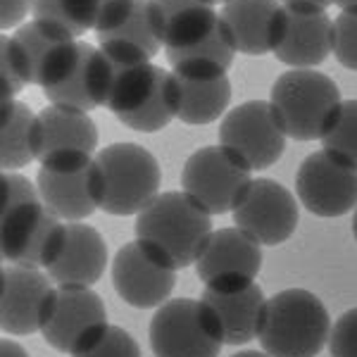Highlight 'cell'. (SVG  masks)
Instances as JSON below:
<instances>
[{"label":"cell","instance_id":"1","mask_svg":"<svg viewBox=\"0 0 357 357\" xmlns=\"http://www.w3.org/2000/svg\"><path fill=\"white\" fill-rule=\"evenodd\" d=\"M136 241L174 269L198 262L212 236V215L183 191H165L136 215Z\"/></svg>","mask_w":357,"mask_h":357},{"label":"cell","instance_id":"2","mask_svg":"<svg viewBox=\"0 0 357 357\" xmlns=\"http://www.w3.org/2000/svg\"><path fill=\"white\" fill-rule=\"evenodd\" d=\"M274 114L291 141H321L343 107L341 89L319 69H286L272 86Z\"/></svg>","mask_w":357,"mask_h":357},{"label":"cell","instance_id":"3","mask_svg":"<svg viewBox=\"0 0 357 357\" xmlns=\"http://www.w3.org/2000/svg\"><path fill=\"white\" fill-rule=\"evenodd\" d=\"M331 338L326 305L305 289H289L267 301L260 348L272 357H317Z\"/></svg>","mask_w":357,"mask_h":357},{"label":"cell","instance_id":"4","mask_svg":"<svg viewBox=\"0 0 357 357\" xmlns=\"http://www.w3.org/2000/svg\"><path fill=\"white\" fill-rule=\"evenodd\" d=\"M100 172V210L114 217L138 215L160 195L158 158L138 143H112L96 155Z\"/></svg>","mask_w":357,"mask_h":357},{"label":"cell","instance_id":"5","mask_svg":"<svg viewBox=\"0 0 357 357\" xmlns=\"http://www.w3.org/2000/svg\"><path fill=\"white\" fill-rule=\"evenodd\" d=\"M252 181V169L245 160L222 143L198 148L188 155L181 169V191L210 215L234 212Z\"/></svg>","mask_w":357,"mask_h":357},{"label":"cell","instance_id":"6","mask_svg":"<svg viewBox=\"0 0 357 357\" xmlns=\"http://www.w3.org/2000/svg\"><path fill=\"white\" fill-rule=\"evenodd\" d=\"M38 165V193L45 207L60 220L84 222L100 210V172L96 155L62 153Z\"/></svg>","mask_w":357,"mask_h":357},{"label":"cell","instance_id":"7","mask_svg":"<svg viewBox=\"0 0 357 357\" xmlns=\"http://www.w3.org/2000/svg\"><path fill=\"white\" fill-rule=\"evenodd\" d=\"M67 224L38 198L3 210V260L20 267L48 269L65 243Z\"/></svg>","mask_w":357,"mask_h":357},{"label":"cell","instance_id":"8","mask_svg":"<svg viewBox=\"0 0 357 357\" xmlns=\"http://www.w3.org/2000/svg\"><path fill=\"white\" fill-rule=\"evenodd\" d=\"M148 338L155 357H220L224 345L205 303L191 298L160 305Z\"/></svg>","mask_w":357,"mask_h":357},{"label":"cell","instance_id":"9","mask_svg":"<svg viewBox=\"0 0 357 357\" xmlns=\"http://www.w3.org/2000/svg\"><path fill=\"white\" fill-rule=\"evenodd\" d=\"M286 141L289 136L269 100L241 102L224 114L220 124V143L241 155L252 172H264L279 162Z\"/></svg>","mask_w":357,"mask_h":357},{"label":"cell","instance_id":"10","mask_svg":"<svg viewBox=\"0 0 357 357\" xmlns=\"http://www.w3.org/2000/svg\"><path fill=\"white\" fill-rule=\"evenodd\" d=\"M107 326L105 301L96 291L86 286H57L41 333L57 353L77 355Z\"/></svg>","mask_w":357,"mask_h":357},{"label":"cell","instance_id":"11","mask_svg":"<svg viewBox=\"0 0 357 357\" xmlns=\"http://www.w3.org/2000/svg\"><path fill=\"white\" fill-rule=\"evenodd\" d=\"M296 193L312 215L343 217L357 207V167L324 148L310 153L298 167Z\"/></svg>","mask_w":357,"mask_h":357},{"label":"cell","instance_id":"12","mask_svg":"<svg viewBox=\"0 0 357 357\" xmlns=\"http://www.w3.org/2000/svg\"><path fill=\"white\" fill-rule=\"evenodd\" d=\"M176 272L178 269L167 264L141 241H131L114 255L112 286L126 305L136 310H153L165 305L174 293Z\"/></svg>","mask_w":357,"mask_h":357},{"label":"cell","instance_id":"13","mask_svg":"<svg viewBox=\"0 0 357 357\" xmlns=\"http://www.w3.org/2000/svg\"><path fill=\"white\" fill-rule=\"evenodd\" d=\"M262 269V245L238 227L212 231L195 262L205 289H238L255 281Z\"/></svg>","mask_w":357,"mask_h":357},{"label":"cell","instance_id":"14","mask_svg":"<svg viewBox=\"0 0 357 357\" xmlns=\"http://www.w3.org/2000/svg\"><path fill=\"white\" fill-rule=\"evenodd\" d=\"M234 222L260 245H281L298 229V203L274 178H255L234 210Z\"/></svg>","mask_w":357,"mask_h":357},{"label":"cell","instance_id":"15","mask_svg":"<svg viewBox=\"0 0 357 357\" xmlns=\"http://www.w3.org/2000/svg\"><path fill=\"white\" fill-rule=\"evenodd\" d=\"M3 298H0V324L10 336H31L41 331L53 303V279L41 269L8 264L3 267Z\"/></svg>","mask_w":357,"mask_h":357},{"label":"cell","instance_id":"16","mask_svg":"<svg viewBox=\"0 0 357 357\" xmlns=\"http://www.w3.org/2000/svg\"><path fill=\"white\" fill-rule=\"evenodd\" d=\"M22 45L31 74V86L48 91L67 82L82 57V41L41 20H29L13 31Z\"/></svg>","mask_w":357,"mask_h":357},{"label":"cell","instance_id":"17","mask_svg":"<svg viewBox=\"0 0 357 357\" xmlns=\"http://www.w3.org/2000/svg\"><path fill=\"white\" fill-rule=\"evenodd\" d=\"M176 119L188 126H205L227 114L231 102V79L222 67H174Z\"/></svg>","mask_w":357,"mask_h":357},{"label":"cell","instance_id":"18","mask_svg":"<svg viewBox=\"0 0 357 357\" xmlns=\"http://www.w3.org/2000/svg\"><path fill=\"white\" fill-rule=\"evenodd\" d=\"M220 20L241 55L274 53L286 31V8L279 0H229L220 8Z\"/></svg>","mask_w":357,"mask_h":357},{"label":"cell","instance_id":"19","mask_svg":"<svg viewBox=\"0 0 357 357\" xmlns=\"http://www.w3.org/2000/svg\"><path fill=\"white\" fill-rule=\"evenodd\" d=\"M200 301L205 303L222 343L245 345L257 338L267 298L255 281L238 289H205Z\"/></svg>","mask_w":357,"mask_h":357},{"label":"cell","instance_id":"20","mask_svg":"<svg viewBox=\"0 0 357 357\" xmlns=\"http://www.w3.org/2000/svg\"><path fill=\"white\" fill-rule=\"evenodd\" d=\"M107 267V243L96 227L86 222H67L65 243L45 274L57 286H86L100 281Z\"/></svg>","mask_w":357,"mask_h":357},{"label":"cell","instance_id":"21","mask_svg":"<svg viewBox=\"0 0 357 357\" xmlns=\"http://www.w3.org/2000/svg\"><path fill=\"white\" fill-rule=\"evenodd\" d=\"M151 22L165 48H188L220 26L212 0H148Z\"/></svg>","mask_w":357,"mask_h":357},{"label":"cell","instance_id":"22","mask_svg":"<svg viewBox=\"0 0 357 357\" xmlns=\"http://www.w3.org/2000/svg\"><path fill=\"white\" fill-rule=\"evenodd\" d=\"M333 53V20L329 13L286 8V31L274 57L289 69H314Z\"/></svg>","mask_w":357,"mask_h":357},{"label":"cell","instance_id":"23","mask_svg":"<svg viewBox=\"0 0 357 357\" xmlns=\"http://www.w3.org/2000/svg\"><path fill=\"white\" fill-rule=\"evenodd\" d=\"M98 126L89 112L48 105L38 112V162L62 153L98 151Z\"/></svg>","mask_w":357,"mask_h":357},{"label":"cell","instance_id":"24","mask_svg":"<svg viewBox=\"0 0 357 357\" xmlns=\"http://www.w3.org/2000/svg\"><path fill=\"white\" fill-rule=\"evenodd\" d=\"M50 105L69 107V110L91 112L96 107H105V62L100 45L82 41V57L67 82L55 89L43 91Z\"/></svg>","mask_w":357,"mask_h":357},{"label":"cell","instance_id":"25","mask_svg":"<svg viewBox=\"0 0 357 357\" xmlns=\"http://www.w3.org/2000/svg\"><path fill=\"white\" fill-rule=\"evenodd\" d=\"M3 172H20L38 160V114L17 98H0Z\"/></svg>","mask_w":357,"mask_h":357},{"label":"cell","instance_id":"26","mask_svg":"<svg viewBox=\"0 0 357 357\" xmlns=\"http://www.w3.org/2000/svg\"><path fill=\"white\" fill-rule=\"evenodd\" d=\"M100 0H33L31 20L48 22L62 31L82 38L98 24Z\"/></svg>","mask_w":357,"mask_h":357},{"label":"cell","instance_id":"27","mask_svg":"<svg viewBox=\"0 0 357 357\" xmlns=\"http://www.w3.org/2000/svg\"><path fill=\"white\" fill-rule=\"evenodd\" d=\"M236 48L234 41L229 36L227 26L222 24L200 43H193L188 48H165L167 65L172 69L174 67H222L231 69L236 60Z\"/></svg>","mask_w":357,"mask_h":357},{"label":"cell","instance_id":"28","mask_svg":"<svg viewBox=\"0 0 357 357\" xmlns=\"http://www.w3.org/2000/svg\"><path fill=\"white\" fill-rule=\"evenodd\" d=\"M98 43H122L129 48L138 50V53L148 55L153 60L160 50L165 48L160 36L155 33L153 22H151V10H148V0H136L131 15L126 17L119 26H114L112 31L96 33Z\"/></svg>","mask_w":357,"mask_h":357},{"label":"cell","instance_id":"29","mask_svg":"<svg viewBox=\"0 0 357 357\" xmlns=\"http://www.w3.org/2000/svg\"><path fill=\"white\" fill-rule=\"evenodd\" d=\"M0 62H3V98H17L26 86H31V74L22 45L13 33L0 36Z\"/></svg>","mask_w":357,"mask_h":357},{"label":"cell","instance_id":"30","mask_svg":"<svg viewBox=\"0 0 357 357\" xmlns=\"http://www.w3.org/2000/svg\"><path fill=\"white\" fill-rule=\"evenodd\" d=\"M321 148L341 155L357 167V100H345L333 129L321 138Z\"/></svg>","mask_w":357,"mask_h":357},{"label":"cell","instance_id":"31","mask_svg":"<svg viewBox=\"0 0 357 357\" xmlns=\"http://www.w3.org/2000/svg\"><path fill=\"white\" fill-rule=\"evenodd\" d=\"M72 357H143L141 348L129 331L122 326H107L89 348Z\"/></svg>","mask_w":357,"mask_h":357},{"label":"cell","instance_id":"32","mask_svg":"<svg viewBox=\"0 0 357 357\" xmlns=\"http://www.w3.org/2000/svg\"><path fill=\"white\" fill-rule=\"evenodd\" d=\"M333 55L338 65L357 72V8L341 10L333 20Z\"/></svg>","mask_w":357,"mask_h":357},{"label":"cell","instance_id":"33","mask_svg":"<svg viewBox=\"0 0 357 357\" xmlns=\"http://www.w3.org/2000/svg\"><path fill=\"white\" fill-rule=\"evenodd\" d=\"M329 350L331 357H357V307L348 310L333 324Z\"/></svg>","mask_w":357,"mask_h":357},{"label":"cell","instance_id":"34","mask_svg":"<svg viewBox=\"0 0 357 357\" xmlns=\"http://www.w3.org/2000/svg\"><path fill=\"white\" fill-rule=\"evenodd\" d=\"M134 5L136 0H100V13H98V24L93 31L96 33L112 31L114 26H119L131 15Z\"/></svg>","mask_w":357,"mask_h":357},{"label":"cell","instance_id":"35","mask_svg":"<svg viewBox=\"0 0 357 357\" xmlns=\"http://www.w3.org/2000/svg\"><path fill=\"white\" fill-rule=\"evenodd\" d=\"M33 13V0H0V26L3 31L8 29H20L29 22V15Z\"/></svg>","mask_w":357,"mask_h":357},{"label":"cell","instance_id":"36","mask_svg":"<svg viewBox=\"0 0 357 357\" xmlns=\"http://www.w3.org/2000/svg\"><path fill=\"white\" fill-rule=\"evenodd\" d=\"M289 10H310V13H326L336 0H279Z\"/></svg>","mask_w":357,"mask_h":357},{"label":"cell","instance_id":"37","mask_svg":"<svg viewBox=\"0 0 357 357\" xmlns=\"http://www.w3.org/2000/svg\"><path fill=\"white\" fill-rule=\"evenodd\" d=\"M0 357H29V355L20 343L13 341V338H3V341H0Z\"/></svg>","mask_w":357,"mask_h":357},{"label":"cell","instance_id":"38","mask_svg":"<svg viewBox=\"0 0 357 357\" xmlns=\"http://www.w3.org/2000/svg\"><path fill=\"white\" fill-rule=\"evenodd\" d=\"M231 357H272V355H267V353H257V350H241V353H236Z\"/></svg>","mask_w":357,"mask_h":357},{"label":"cell","instance_id":"39","mask_svg":"<svg viewBox=\"0 0 357 357\" xmlns=\"http://www.w3.org/2000/svg\"><path fill=\"white\" fill-rule=\"evenodd\" d=\"M336 5L341 10H350V8H357V0H336Z\"/></svg>","mask_w":357,"mask_h":357},{"label":"cell","instance_id":"40","mask_svg":"<svg viewBox=\"0 0 357 357\" xmlns=\"http://www.w3.org/2000/svg\"><path fill=\"white\" fill-rule=\"evenodd\" d=\"M353 234H355V241H357V207H355V217H353Z\"/></svg>","mask_w":357,"mask_h":357},{"label":"cell","instance_id":"41","mask_svg":"<svg viewBox=\"0 0 357 357\" xmlns=\"http://www.w3.org/2000/svg\"><path fill=\"white\" fill-rule=\"evenodd\" d=\"M212 3H215V5H220V8H222V5H224V3H229V0H212Z\"/></svg>","mask_w":357,"mask_h":357}]
</instances>
